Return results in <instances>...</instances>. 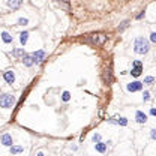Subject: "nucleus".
<instances>
[{
	"instance_id": "nucleus-1",
	"label": "nucleus",
	"mask_w": 156,
	"mask_h": 156,
	"mask_svg": "<svg viewBox=\"0 0 156 156\" xmlns=\"http://www.w3.org/2000/svg\"><path fill=\"white\" fill-rule=\"evenodd\" d=\"M149 50H150V44H149L147 39H144V38H141V36L135 39V42H134V51H135L137 54L144 56V54L149 53Z\"/></svg>"
},
{
	"instance_id": "nucleus-2",
	"label": "nucleus",
	"mask_w": 156,
	"mask_h": 156,
	"mask_svg": "<svg viewBox=\"0 0 156 156\" xmlns=\"http://www.w3.org/2000/svg\"><path fill=\"white\" fill-rule=\"evenodd\" d=\"M15 104V98L11 93H2L0 95V107L2 108H12Z\"/></svg>"
},
{
	"instance_id": "nucleus-3",
	"label": "nucleus",
	"mask_w": 156,
	"mask_h": 156,
	"mask_svg": "<svg viewBox=\"0 0 156 156\" xmlns=\"http://www.w3.org/2000/svg\"><path fill=\"white\" fill-rule=\"evenodd\" d=\"M132 77H135V78H138L141 74H143V63L140 62V60H135L134 63H132V69H131V72H129Z\"/></svg>"
},
{
	"instance_id": "nucleus-4",
	"label": "nucleus",
	"mask_w": 156,
	"mask_h": 156,
	"mask_svg": "<svg viewBox=\"0 0 156 156\" xmlns=\"http://www.w3.org/2000/svg\"><path fill=\"white\" fill-rule=\"evenodd\" d=\"M105 41H107V36L104 33H95V35L90 36V42L95 44V45H102Z\"/></svg>"
},
{
	"instance_id": "nucleus-5",
	"label": "nucleus",
	"mask_w": 156,
	"mask_h": 156,
	"mask_svg": "<svg viewBox=\"0 0 156 156\" xmlns=\"http://www.w3.org/2000/svg\"><path fill=\"white\" fill-rule=\"evenodd\" d=\"M143 86L144 84L141 81H132V83H128L126 84V90L128 92H132V93L134 92H140V90H143Z\"/></svg>"
},
{
	"instance_id": "nucleus-6",
	"label": "nucleus",
	"mask_w": 156,
	"mask_h": 156,
	"mask_svg": "<svg viewBox=\"0 0 156 156\" xmlns=\"http://www.w3.org/2000/svg\"><path fill=\"white\" fill-rule=\"evenodd\" d=\"M45 51L44 50H38V51H35V53H32V57H33V62L36 63V65H39V63H42L44 60H45Z\"/></svg>"
},
{
	"instance_id": "nucleus-7",
	"label": "nucleus",
	"mask_w": 156,
	"mask_h": 156,
	"mask_svg": "<svg viewBox=\"0 0 156 156\" xmlns=\"http://www.w3.org/2000/svg\"><path fill=\"white\" fill-rule=\"evenodd\" d=\"M3 80H5L9 86H12V84L15 83V72L11 71V69L5 71V72H3Z\"/></svg>"
},
{
	"instance_id": "nucleus-8",
	"label": "nucleus",
	"mask_w": 156,
	"mask_h": 156,
	"mask_svg": "<svg viewBox=\"0 0 156 156\" xmlns=\"http://www.w3.org/2000/svg\"><path fill=\"white\" fill-rule=\"evenodd\" d=\"M0 143H2L3 146H6V147H11L12 144H14V140H12V135L11 134H3L2 137H0Z\"/></svg>"
},
{
	"instance_id": "nucleus-9",
	"label": "nucleus",
	"mask_w": 156,
	"mask_h": 156,
	"mask_svg": "<svg viewBox=\"0 0 156 156\" xmlns=\"http://www.w3.org/2000/svg\"><path fill=\"white\" fill-rule=\"evenodd\" d=\"M135 122L137 123H140V125H144L146 122H147V114L144 113V111H137L135 113Z\"/></svg>"
},
{
	"instance_id": "nucleus-10",
	"label": "nucleus",
	"mask_w": 156,
	"mask_h": 156,
	"mask_svg": "<svg viewBox=\"0 0 156 156\" xmlns=\"http://www.w3.org/2000/svg\"><path fill=\"white\" fill-rule=\"evenodd\" d=\"M21 62H23V65H24L26 68H30V66H33V65H35L32 54H24V56L21 57Z\"/></svg>"
},
{
	"instance_id": "nucleus-11",
	"label": "nucleus",
	"mask_w": 156,
	"mask_h": 156,
	"mask_svg": "<svg viewBox=\"0 0 156 156\" xmlns=\"http://www.w3.org/2000/svg\"><path fill=\"white\" fill-rule=\"evenodd\" d=\"M21 5H23V0H8V6H9L11 9H14V11L20 9Z\"/></svg>"
},
{
	"instance_id": "nucleus-12",
	"label": "nucleus",
	"mask_w": 156,
	"mask_h": 156,
	"mask_svg": "<svg viewBox=\"0 0 156 156\" xmlns=\"http://www.w3.org/2000/svg\"><path fill=\"white\" fill-rule=\"evenodd\" d=\"M95 150L99 152V153H105L107 152V143H102V141L95 143Z\"/></svg>"
},
{
	"instance_id": "nucleus-13",
	"label": "nucleus",
	"mask_w": 156,
	"mask_h": 156,
	"mask_svg": "<svg viewBox=\"0 0 156 156\" xmlns=\"http://www.w3.org/2000/svg\"><path fill=\"white\" fill-rule=\"evenodd\" d=\"M2 41L5 42V44H12V41H14V38L8 33V32H2Z\"/></svg>"
},
{
	"instance_id": "nucleus-14",
	"label": "nucleus",
	"mask_w": 156,
	"mask_h": 156,
	"mask_svg": "<svg viewBox=\"0 0 156 156\" xmlns=\"http://www.w3.org/2000/svg\"><path fill=\"white\" fill-rule=\"evenodd\" d=\"M29 32H21L20 33V42H21V45H26L27 44V41H29Z\"/></svg>"
},
{
	"instance_id": "nucleus-15",
	"label": "nucleus",
	"mask_w": 156,
	"mask_h": 156,
	"mask_svg": "<svg viewBox=\"0 0 156 156\" xmlns=\"http://www.w3.org/2000/svg\"><path fill=\"white\" fill-rule=\"evenodd\" d=\"M24 152V147H21V146H11V153L12 155H18V153H23Z\"/></svg>"
},
{
	"instance_id": "nucleus-16",
	"label": "nucleus",
	"mask_w": 156,
	"mask_h": 156,
	"mask_svg": "<svg viewBox=\"0 0 156 156\" xmlns=\"http://www.w3.org/2000/svg\"><path fill=\"white\" fill-rule=\"evenodd\" d=\"M26 53H24V48H15V50H12V56H15V57H23Z\"/></svg>"
},
{
	"instance_id": "nucleus-17",
	"label": "nucleus",
	"mask_w": 156,
	"mask_h": 156,
	"mask_svg": "<svg viewBox=\"0 0 156 156\" xmlns=\"http://www.w3.org/2000/svg\"><path fill=\"white\" fill-rule=\"evenodd\" d=\"M116 125L126 126V125H128V119H126V117H116Z\"/></svg>"
},
{
	"instance_id": "nucleus-18",
	"label": "nucleus",
	"mask_w": 156,
	"mask_h": 156,
	"mask_svg": "<svg viewBox=\"0 0 156 156\" xmlns=\"http://www.w3.org/2000/svg\"><path fill=\"white\" fill-rule=\"evenodd\" d=\"M29 18H24V17H21V18H18V21H17V26H29Z\"/></svg>"
},
{
	"instance_id": "nucleus-19",
	"label": "nucleus",
	"mask_w": 156,
	"mask_h": 156,
	"mask_svg": "<svg viewBox=\"0 0 156 156\" xmlns=\"http://www.w3.org/2000/svg\"><path fill=\"white\" fill-rule=\"evenodd\" d=\"M153 83H155V77H150V75L146 77L144 81H143V84H147V86H150V84H153Z\"/></svg>"
},
{
	"instance_id": "nucleus-20",
	"label": "nucleus",
	"mask_w": 156,
	"mask_h": 156,
	"mask_svg": "<svg viewBox=\"0 0 156 156\" xmlns=\"http://www.w3.org/2000/svg\"><path fill=\"white\" fill-rule=\"evenodd\" d=\"M69 99H71V93H69V92H63V93H62V101L68 102Z\"/></svg>"
},
{
	"instance_id": "nucleus-21",
	"label": "nucleus",
	"mask_w": 156,
	"mask_h": 156,
	"mask_svg": "<svg viewBox=\"0 0 156 156\" xmlns=\"http://www.w3.org/2000/svg\"><path fill=\"white\" fill-rule=\"evenodd\" d=\"M149 99H150V92H147V90H146V92H143V101H144V102H147Z\"/></svg>"
},
{
	"instance_id": "nucleus-22",
	"label": "nucleus",
	"mask_w": 156,
	"mask_h": 156,
	"mask_svg": "<svg viewBox=\"0 0 156 156\" xmlns=\"http://www.w3.org/2000/svg\"><path fill=\"white\" fill-rule=\"evenodd\" d=\"M92 140H93V143H98V141L102 140V137H101V134H95V135L92 137Z\"/></svg>"
},
{
	"instance_id": "nucleus-23",
	"label": "nucleus",
	"mask_w": 156,
	"mask_h": 156,
	"mask_svg": "<svg viewBox=\"0 0 156 156\" xmlns=\"http://www.w3.org/2000/svg\"><path fill=\"white\" fill-rule=\"evenodd\" d=\"M150 42L156 44V32H152V33H150Z\"/></svg>"
},
{
	"instance_id": "nucleus-24",
	"label": "nucleus",
	"mask_w": 156,
	"mask_h": 156,
	"mask_svg": "<svg viewBox=\"0 0 156 156\" xmlns=\"http://www.w3.org/2000/svg\"><path fill=\"white\" fill-rule=\"evenodd\" d=\"M150 138L156 140V129H150Z\"/></svg>"
},
{
	"instance_id": "nucleus-25",
	"label": "nucleus",
	"mask_w": 156,
	"mask_h": 156,
	"mask_svg": "<svg viewBox=\"0 0 156 156\" xmlns=\"http://www.w3.org/2000/svg\"><path fill=\"white\" fill-rule=\"evenodd\" d=\"M150 116H155V117H156V107L150 108Z\"/></svg>"
},
{
	"instance_id": "nucleus-26",
	"label": "nucleus",
	"mask_w": 156,
	"mask_h": 156,
	"mask_svg": "<svg viewBox=\"0 0 156 156\" xmlns=\"http://www.w3.org/2000/svg\"><path fill=\"white\" fill-rule=\"evenodd\" d=\"M135 18H137V20H143V18H144V12H140Z\"/></svg>"
},
{
	"instance_id": "nucleus-27",
	"label": "nucleus",
	"mask_w": 156,
	"mask_h": 156,
	"mask_svg": "<svg viewBox=\"0 0 156 156\" xmlns=\"http://www.w3.org/2000/svg\"><path fill=\"white\" fill-rule=\"evenodd\" d=\"M126 26H128V21H125V23H123L122 26H119V30H123V29H125Z\"/></svg>"
},
{
	"instance_id": "nucleus-28",
	"label": "nucleus",
	"mask_w": 156,
	"mask_h": 156,
	"mask_svg": "<svg viewBox=\"0 0 156 156\" xmlns=\"http://www.w3.org/2000/svg\"><path fill=\"white\" fill-rule=\"evenodd\" d=\"M108 122H110L111 125H116V117H111V119H110Z\"/></svg>"
}]
</instances>
